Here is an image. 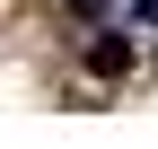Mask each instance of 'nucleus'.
Wrapping results in <instances>:
<instances>
[{"label": "nucleus", "instance_id": "f257e3e1", "mask_svg": "<svg viewBox=\"0 0 158 149\" xmlns=\"http://www.w3.org/2000/svg\"><path fill=\"white\" fill-rule=\"evenodd\" d=\"M88 70H97V79H114V70H132V44H114V35H106V44H88Z\"/></svg>", "mask_w": 158, "mask_h": 149}, {"label": "nucleus", "instance_id": "f03ea898", "mask_svg": "<svg viewBox=\"0 0 158 149\" xmlns=\"http://www.w3.org/2000/svg\"><path fill=\"white\" fill-rule=\"evenodd\" d=\"M70 9H79V18H106V0H70Z\"/></svg>", "mask_w": 158, "mask_h": 149}, {"label": "nucleus", "instance_id": "7ed1b4c3", "mask_svg": "<svg viewBox=\"0 0 158 149\" xmlns=\"http://www.w3.org/2000/svg\"><path fill=\"white\" fill-rule=\"evenodd\" d=\"M141 26H158V0H141Z\"/></svg>", "mask_w": 158, "mask_h": 149}]
</instances>
